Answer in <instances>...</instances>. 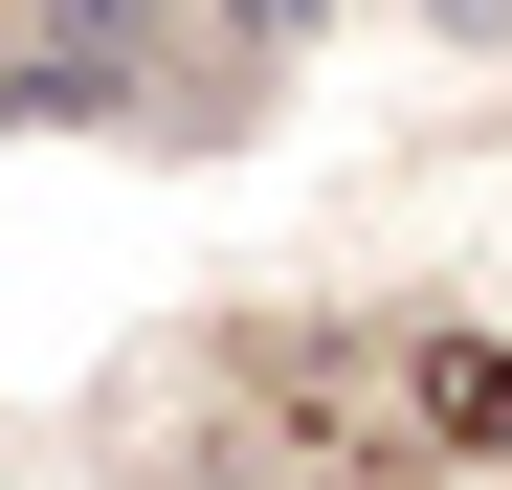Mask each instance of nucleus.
<instances>
[{
  "label": "nucleus",
  "mask_w": 512,
  "mask_h": 490,
  "mask_svg": "<svg viewBox=\"0 0 512 490\" xmlns=\"http://www.w3.org/2000/svg\"><path fill=\"white\" fill-rule=\"evenodd\" d=\"M134 45H156V0H45V45L0 67V112H112V90H134Z\"/></svg>",
  "instance_id": "nucleus-1"
},
{
  "label": "nucleus",
  "mask_w": 512,
  "mask_h": 490,
  "mask_svg": "<svg viewBox=\"0 0 512 490\" xmlns=\"http://www.w3.org/2000/svg\"><path fill=\"white\" fill-rule=\"evenodd\" d=\"M401 401H423V446H490V468H512V335H423Z\"/></svg>",
  "instance_id": "nucleus-2"
},
{
  "label": "nucleus",
  "mask_w": 512,
  "mask_h": 490,
  "mask_svg": "<svg viewBox=\"0 0 512 490\" xmlns=\"http://www.w3.org/2000/svg\"><path fill=\"white\" fill-rule=\"evenodd\" d=\"M423 23H446V45H512V0H423Z\"/></svg>",
  "instance_id": "nucleus-4"
},
{
  "label": "nucleus",
  "mask_w": 512,
  "mask_h": 490,
  "mask_svg": "<svg viewBox=\"0 0 512 490\" xmlns=\"http://www.w3.org/2000/svg\"><path fill=\"white\" fill-rule=\"evenodd\" d=\"M223 23H245V45H312V23H334V0H223Z\"/></svg>",
  "instance_id": "nucleus-3"
}]
</instances>
